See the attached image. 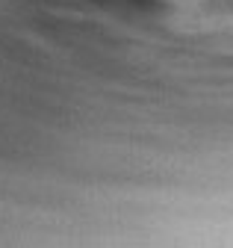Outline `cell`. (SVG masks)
<instances>
[{"instance_id": "1", "label": "cell", "mask_w": 233, "mask_h": 248, "mask_svg": "<svg viewBox=\"0 0 233 248\" xmlns=\"http://www.w3.org/2000/svg\"><path fill=\"white\" fill-rule=\"evenodd\" d=\"M165 21L189 36L233 42V0H165Z\"/></svg>"}]
</instances>
